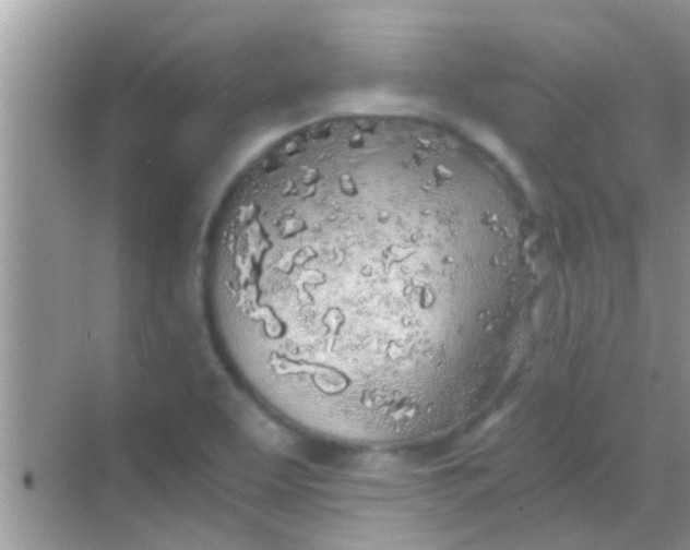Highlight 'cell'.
Masks as SVG:
<instances>
[{
  "instance_id": "cell-1",
  "label": "cell",
  "mask_w": 690,
  "mask_h": 550,
  "mask_svg": "<svg viewBox=\"0 0 690 550\" xmlns=\"http://www.w3.org/2000/svg\"><path fill=\"white\" fill-rule=\"evenodd\" d=\"M441 188L382 152L278 172L236 204L211 284L277 371L337 393L398 386L424 371Z\"/></svg>"
}]
</instances>
